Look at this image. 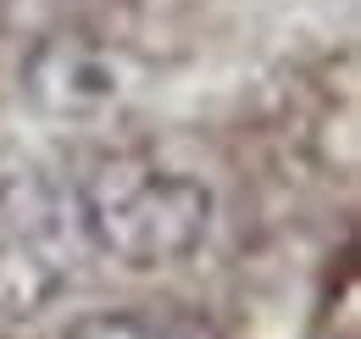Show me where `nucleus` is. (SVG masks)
Listing matches in <instances>:
<instances>
[{
    "label": "nucleus",
    "mask_w": 361,
    "mask_h": 339,
    "mask_svg": "<svg viewBox=\"0 0 361 339\" xmlns=\"http://www.w3.org/2000/svg\"><path fill=\"white\" fill-rule=\"evenodd\" d=\"M67 189L84 251L123 273H156L195 256L217 222L212 184L156 156H106Z\"/></svg>",
    "instance_id": "obj_1"
},
{
    "label": "nucleus",
    "mask_w": 361,
    "mask_h": 339,
    "mask_svg": "<svg viewBox=\"0 0 361 339\" xmlns=\"http://www.w3.org/2000/svg\"><path fill=\"white\" fill-rule=\"evenodd\" d=\"M84 234L73 189L39 172L0 178V317H39L78 284Z\"/></svg>",
    "instance_id": "obj_2"
},
{
    "label": "nucleus",
    "mask_w": 361,
    "mask_h": 339,
    "mask_svg": "<svg viewBox=\"0 0 361 339\" xmlns=\"http://www.w3.org/2000/svg\"><path fill=\"white\" fill-rule=\"evenodd\" d=\"M23 100L50 123H100L139 84L134 56L106 34L56 28L23 56Z\"/></svg>",
    "instance_id": "obj_3"
},
{
    "label": "nucleus",
    "mask_w": 361,
    "mask_h": 339,
    "mask_svg": "<svg viewBox=\"0 0 361 339\" xmlns=\"http://www.w3.org/2000/svg\"><path fill=\"white\" fill-rule=\"evenodd\" d=\"M61 339H189V334L167 317H150V311H84L67 323Z\"/></svg>",
    "instance_id": "obj_4"
}]
</instances>
